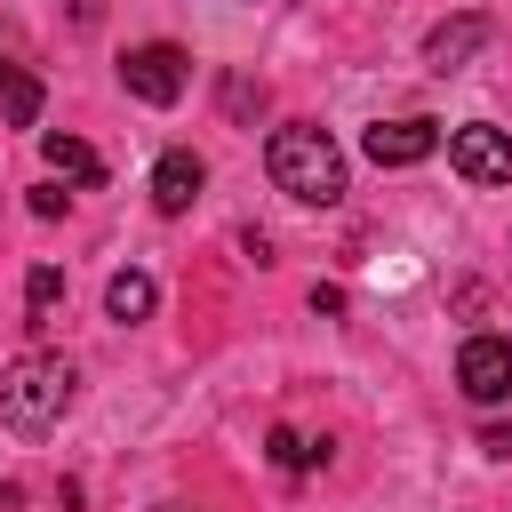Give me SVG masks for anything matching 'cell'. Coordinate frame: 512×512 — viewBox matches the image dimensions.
<instances>
[{
  "instance_id": "6da1fadb",
  "label": "cell",
  "mask_w": 512,
  "mask_h": 512,
  "mask_svg": "<svg viewBox=\"0 0 512 512\" xmlns=\"http://www.w3.org/2000/svg\"><path fill=\"white\" fill-rule=\"evenodd\" d=\"M264 168H272V184H280L296 208H336V200H344V152H336V136L312 128V120L272 128Z\"/></svg>"
},
{
  "instance_id": "7a4b0ae2",
  "label": "cell",
  "mask_w": 512,
  "mask_h": 512,
  "mask_svg": "<svg viewBox=\"0 0 512 512\" xmlns=\"http://www.w3.org/2000/svg\"><path fill=\"white\" fill-rule=\"evenodd\" d=\"M64 408H72V360L64 352H16L0 368V424L8 432L40 440L48 424H64Z\"/></svg>"
},
{
  "instance_id": "3957f363",
  "label": "cell",
  "mask_w": 512,
  "mask_h": 512,
  "mask_svg": "<svg viewBox=\"0 0 512 512\" xmlns=\"http://www.w3.org/2000/svg\"><path fill=\"white\" fill-rule=\"evenodd\" d=\"M120 80H128V96H136V104H160V112H168V104L184 96V80H192V72H184V48H176V40H144V48H128V56H120Z\"/></svg>"
},
{
  "instance_id": "277c9868",
  "label": "cell",
  "mask_w": 512,
  "mask_h": 512,
  "mask_svg": "<svg viewBox=\"0 0 512 512\" xmlns=\"http://www.w3.org/2000/svg\"><path fill=\"white\" fill-rule=\"evenodd\" d=\"M448 160L464 184H512V128L464 120V128H448Z\"/></svg>"
},
{
  "instance_id": "5b68a950",
  "label": "cell",
  "mask_w": 512,
  "mask_h": 512,
  "mask_svg": "<svg viewBox=\"0 0 512 512\" xmlns=\"http://www.w3.org/2000/svg\"><path fill=\"white\" fill-rule=\"evenodd\" d=\"M456 384H464L472 408L512 400V344H504V336H464V352H456Z\"/></svg>"
},
{
  "instance_id": "8992f818",
  "label": "cell",
  "mask_w": 512,
  "mask_h": 512,
  "mask_svg": "<svg viewBox=\"0 0 512 512\" xmlns=\"http://www.w3.org/2000/svg\"><path fill=\"white\" fill-rule=\"evenodd\" d=\"M360 152H368L376 168H416V160L440 152V120H424V112H408V120H376V128L360 136Z\"/></svg>"
},
{
  "instance_id": "52a82bcc",
  "label": "cell",
  "mask_w": 512,
  "mask_h": 512,
  "mask_svg": "<svg viewBox=\"0 0 512 512\" xmlns=\"http://www.w3.org/2000/svg\"><path fill=\"white\" fill-rule=\"evenodd\" d=\"M200 184H208V168H200V152H160V168H152V208L160 216H184L192 200H200Z\"/></svg>"
},
{
  "instance_id": "ba28073f",
  "label": "cell",
  "mask_w": 512,
  "mask_h": 512,
  "mask_svg": "<svg viewBox=\"0 0 512 512\" xmlns=\"http://www.w3.org/2000/svg\"><path fill=\"white\" fill-rule=\"evenodd\" d=\"M480 40H488V16H456V24H440V32L424 40V64H432V72H456V64L480 56Z\"/></svg>"
},
{
  "instance_id": "9c48e42d",
  "label": "cell",
  "mask_w": 512,
  "mask_h": 512,
  "mask_svg": "<svg viewBox=\"0 0 512 512\" xmlns=\"http://www.w3.org/2000/svg\"><path fill=\"white\" fill-rule=\"evenodd\" d=\"M152 304H160V288H152V272H112L104 280V312L128 328V320H152Z\"/></svg>"
},
{
  "instance_id": "30bf717a",
  "label": "cell",
  "mask_w": 512,
  "mask_h": 512,
  "mask_svg": "<svg viewBox=\"0 0 512 512\" xmlns=\"http://www.w3.org/2000/svg\"><path fill=\"white\" fill-rule=\"evenodd\" d=\"M40 152H48V168H56V176H72V184H104V160H96L80 136L48 128V136H40Z\"/></svg>"
},
{
  "instance_id": "8fae6325",
  "label": "cell",
  "mask_w": 512,
  "mask_h": 512,
  "mask_svg": "<svg viewBox=\"0 0 512 512\" xmlns=\"http://www.w3.org/2000/svg\"><path fill=\"white\" fill-rule=\"evenodd\" d=\"M56 312H64V272L32 264L24 272V328H56Z\"/></svg>"
},
{
  "instance_id": "7c38bea8",
  "label": "cell",
  "mask_w": 512,
  "mask_h": 512,
  "mask_svg": "<svg viewBox=\"0 0 512 512\" xmlns=\"http://www.w3.org/2000/svg\"><path fill=\"white\" fill-rule=\"evenodd\" d=\"M0 112H8V128H32L40 120V80L16 72V64H0Z\"/></svg>"
},
{
  "instance_id": "4fadbf2b",
  "label": "cell",
  "mask_w": 512,
  "mask_h": 512,
  "mask_svg": "<svg viewBox=\"0 0 512 512\" xmlns=\"http://www.w3.org/2000/svg\"><path fill=\"white\" fill-rule=\"evenodd\" d=\"M320 456H328V440H304V432H288V424L272 432V464H280V472H312Z\"/></svg>"
},
{
  "instance_id": "5bb4252c",
  "label": "cell",
  "mask_w": 512,
  "mask_h": 512,
  "mask_svg": "<svg viewBox=\"0 0 512 512\" xmlns=\"http://www.w3.org/2000/svg\"><path fill=\"white\" fill-rule=\"evenodd\" d=\"M64 200H72V192H56V184H32V216H64Z\"/></svg>"
},
{
  "instance_id": "9a60e30c",
  "label": "cell",
  "mask_w": 512,
  "mask_h": 512,
  "mask_svg": "<svg viewBox=\"0 0 512 512\" xmlns=\"http://www.w3.org/2000/svg\"><path fill=\"white\" fill-rule=\"evenodd\" d=\"M480 448H488L496 464H512V424H488V432H480Z\"/></svg>"
},
{
  "instance_id": "2e32d148",
  "label": "cell",
  "mask_w": 512,
  "mask_h": 512,
  "mask_svg": "<svg viewBox=\"0 0 512 512\" xmlns=\"http://www.w3.org/2000/svg\"><path fill=\"white\" fill-rule=\"evenodd\" d=\"M160 512H176V504H160Z\"/></svg>"
}]
</instances>
